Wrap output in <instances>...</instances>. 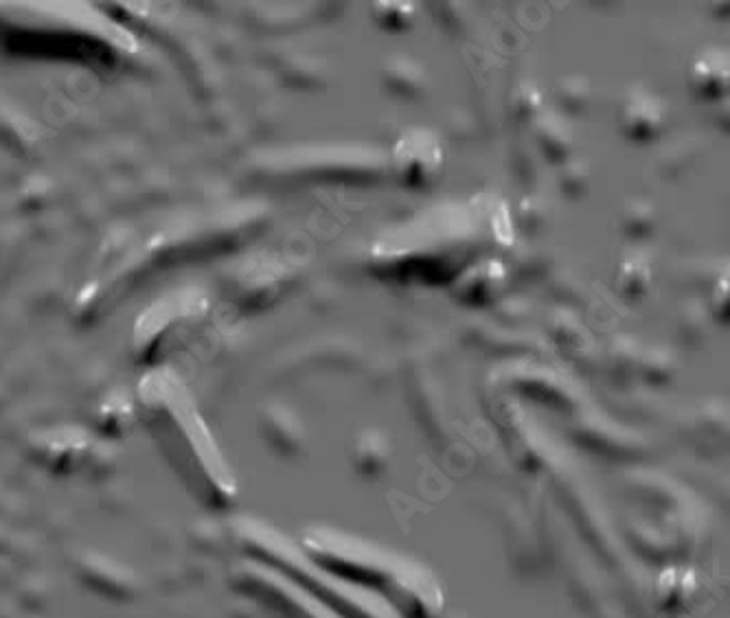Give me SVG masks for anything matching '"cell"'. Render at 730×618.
<instances>
[{"instance_id": "cell-5", "label": "cell", "mask_w": 730, "mask_h": 618, "mask_svg": "<svg viewBox=\"0 0 730 618\" xmlns=\"http://www.w3.org/2000/svg\"><path fill=\"white\" fill-rule=\"evenodd\" d=\"M384 79L393 93L402 97H415L424 88V73L408 57H395L393 62H389Z\"/></svg>"}, {"instance_id": "cell-3", "label": "cell", "mask_w": 730, "mask_h": 618, "mask_svg": "<svg viewBox=\"0 0 730 618\" xmlns=\"http://www.w3.org/2000/svg\"><path fill=\"white\" fill-rule=\"evenodd\" d=\"M728 84V68L722 55L700 57L691 68V86L704 99H715L724 95Z\"/></svg>"}, {"instance_id": "cell-9", "label": "cell", "mask_w": 730, "mask_h": 618, "mask_svg": "<svg viewBox=\"0 0 730 618\" xmlns=\"http://www.w3.org/2000/svg\"><path fill=\"white\" fill-rule=\"evenodd\" d=\"M375 18L384 29H404L413 20V7L406 3H378Z\"/></svg>"}, {"instance_id": "cell-8", "label": "cell", "mask_w": 730, "mask_h": 618, "mask_svg": "<svg viewBox=\"0 0 730 618\" xmlns=\"http://www.w3.org/2000/svg\"><path fill=\"white\" fill-rule=\"evenodd\" d=\"M654 209L643 200H632L623 213L625 231L634 237H645L654 231Z\"/></svg>"}, {"instance_id": "cell-1", "label": "cell", "mask_w": 730, "mask_h": 618, "mask_svg": "<svg viewBox=\"0 0 730 618\" xmlns=\"http://www.w3.org/2000/svg\"><path fill=\"white\" fill-rule=\"evenodd\" d=\"M395 174L408 187H424L437 178L443 165V152L430 132L410 130L395 147Z\"/></svg>"}, {"instance_id": "cell-10", "label": "cell", "mask_w": 730, "mask_h": 618, "mask_svg": "<svg viewBox=\"0 0 730 618\" xmlns=\"http://www.w3.org/2000/svg\"><path fill=\"white\" fill-rule=\"evenodd\" d=\"M588 187V169L586 165L581 163H570L566 165L564 174H562V189L568 193V196H581Z\"/></svg>"}, {"instance_id": "cell-7", "label": "cell", "mask_w": 730, "mask_h": 618, "mask_svg": "<svg viewBox=\"0 0 730 618\" xmlns=\"http://www.w3.org/2000/svg\"><path fill=\"white\" fill-rule=\"evenodd\" d=\"M555 97H557V101H560V106L564 110L581 112L586 108V103L590 99V86L586 82V77H579V75L562 77L560 82H557Z\"/></svg>"}, {"instance_id": "cell-2", "label": "cell", "mask_w": 730, "mask_h": 618, "mask_svg": "<svg viewBox=\"0 0 730 618\" xmlns=\"http://www.w3.org/2000/svg\"><path fill=\"white\" fill-rule=\"evenodd\" d=\"M621 128L634 141L654 139L663 125V108L654 95L645 90H634L627 95L621 108Z\"/></svg>"}, {"instance_id": "cell-4", "label": "cell", "mask_w": 730, "mask_h": 618, "mask_svg": "<svg viewBox=\"0 0 730 618\" xmlns=\"http://www.w3.org/2000/svg\"><path fill=\"white\" fill-rule=\"evenodd\" d=\"M535 139H538L542 152L551 160H566L570 147H573V134H570L568 125L557 117H544L538 123Z\"/></svg>"}, {"instance_id": "cell-11", "label": "cell", "mask_w": 730, "mask_h": 618, "mask_svg": "<svg viewBox=\"0 0 730 618\" xmlns=\"http://www.w3.org/2000/svg\"><path fill=\"white\" fill-rule=\"evenodd\" d=\"M513 112H516V117H531V114L540 108V95L538 90H535L533 86L524 84L520 86L516 93H513Z\"/></svg>"}, {"instance_id": "cell-6", "label": "cell", "mask_w": 730, "mask_h": 618, "mask_svg": "<svg viewBox=\"0 0 730 618\" xmlns=\"http://www.w3.org/2000/svg\"><path fill=\"white\" fill-rule=\"evenodd\" d=\"M649 283H652V268L643 257H627L617 277V288L623 296H630L636 299L649 290Z\"/></svg>"}]
</instances>
